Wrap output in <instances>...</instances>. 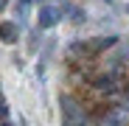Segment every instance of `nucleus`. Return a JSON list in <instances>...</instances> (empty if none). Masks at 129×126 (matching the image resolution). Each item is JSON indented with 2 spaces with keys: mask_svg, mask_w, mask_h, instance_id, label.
Here are the masks:
<instances>
[{
  "mask_svg": "<svg viewBox=\"0 0 129 126\" xmlns=\"http://www.w3.org/2000/svg\"><path fill=\"white\" fill-rule=\"evenodd\" d=\"M59 107H62V118H70V120H79V123H87V107L79 101V95H73V93H62ZM87 126H90V123H87Z\"/></svg>",
  "mask_w": 129,
  "mask_h": 126,
  "instance_id": "f257e3e1",
  "label": "nucleus"
},
{
  "mask_svg": "<svg viewBox=\"0 0 129 126\" xmlns=\"http://www.w3.org/2000/svg\"><path fill=\"white\" fill-rule=\"evenodd\" d=\"M59 17H62V11H59L56 6H42L39 14H37V25H39V31L53 28V25L59 23Z\"/></svg>",
  "mask_w": 129,
  "mask_h": 126,
  "instance_id": "f03ea898",
  "label": "nucleus"
},
{
  "mask_svg": "<svg viewBox=\"0 0 129 126\" xmlns=\"http://www.w3.org/2000/svg\"><path fill=\"white\" fill-rule=\"evenodd\" d=\"M0 39H3L6 45H14V42L20 39V28L11 23V20H3V23H0Z\"/></svg>",
  "mask_w": 129,
  "mask_h": 126,
  "instance_id": "7ed1b4c3",
  "label": "nucleus"
},
{
  "mask_svg": "<svg viewBox=\"0 0 129 126\" xmlns=\"http://www.w3.org/2000/svg\"><path fill=\"white\" fill-rule=\"evenodd\" d=\"M90 42H93V48L101 53V51H112L118 42H121V36H115V34H112V36H95V39H90Z\"/></svg>",
  "mask_w": 129,
  "mask_h": 126,
  "instance_id": "20e7f679",
  "label": "nucleus"
},
{
  "mask_svg": "<svg viewBox=\"0 0 129 126\" xmlns=\"http://www.w3.org/2000/svg\"><path fill=\"white\" fill-rule=\"evenodd\" d=\"M64 11H70V17H73V23H84V11H81V9H73L70 3H64Z\"/></svg>",
  "mask_w": 129,
  "mask_h": 126,
  "instance_id": "39448f33",
  "label": "nucleus"
},
{
  "mask_svg": "<svg viewBox=\"0 0 129 126\" xmlns=\"http://www.w3.org/2000/svg\"><path fill=\"white\" fill-rule=\"evenodd\" d=\"M6 115H9V112H6V104L0 101V120H6Z\"/></svg>",
  "mask_w": 129,
  "mask_h": 126,
  "instance_id": "423d86ee",
  "label": "nucleus"
},
{
  "mask_svg": "<svg viewBox=\"0 0 129 126\" xmlns=\"http://www.w3.org/2000/svg\"><path fill=\"white\" fill-rule=\"evenodd\" d=\"M6 6H9V0H0V11H6Z\"/></svg>",
  "mask_w": 129,
  "mask_h": 126,
  "instance_id": "0eeeda50",
  "label": "nucleus"
},
{
  "mask_svg": "<svg viewBox=\"0 0 129 126\" xmlns=\"http://www.w3.org/2000/svg\"><path fill=\"white\" fill-rule=\"evenodd\" d=\"M3 126H11V123H3Z\"/></svg>",
  "mask_w": 129,
  "mask_h": 126,
  "instance_id": "6e6552de",
  "label": "nucleus"
}]
</instances>
